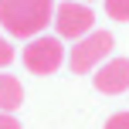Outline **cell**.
I'll return each mask as SVG.
<instances>
[{
	"label": "cell",
	"mask_w": 129,
	"mask_h": 129,
	"mask_svg": "<svg viewBox=\"0 0 129 129\" xmlns=\"http://www.w3.org/2000/svg\"><path fill=\"white\" fill-rule=\"evenodd\" d=\"M92 85H95L102 95H122L129 92V58H105L92 75Z\"/></svg>",
	"instance_id": "obj_5"
},
{
	"label": "cell",
	"mask_w": 129,
	"mask_h": 129,
	"mask_svg": "<svg viewBox=\"0 0 129 129\" xmlns=\"http://www.w3.org/2000/svg\"><path fill=\"white\" fill-rule=\"evenodd\" d=\"M54 17V0H0V31L7 38L31 41L48 31Z\"/></svg>",
	"instance_id": "obj_1"
},
{
	"label": "cell",
	"mask_w": 129,
	"mask_h": 129,
	"mask_svg": "<svg viewBox=\"0 0 129 129\" xmlns=\"http://www.w3.org/2000/svg\"><path fill=\"white\" fill-rule=\"evenodd\" d=\"M14 54H17V51H14V44H10V38H7V34L0 31V71H4L7 64L14 61Z\"/></svg>",
	"instance_id": "obj_8"
},
{
	"label": "cell",
	"mask_w": 129,
	"mask_h": 129,
	"mask_svg": "<svg viewBox=\"0 0 129 129\" xmlns=\"http://www.w3.org/2000/svg\"><path fill=\"white\" fill-rule=\"evenodd\" d=\"M0 129H24V126H20V119L14 112H0Z\"/></svg>",
	"instance_id": "obj_10"
},
{
	"label": "cell",
	"mask_w": 129,
	"mask_h": 129,
	"mask_svg": "<svg viewBox=\"0 0 129 129\" xmlns=\"http://www.w3.org/2000/svg\"><path fill=\"white\" fill-rule=\"evenodd\" d=\"M105 129H129V112H116V116H109Z\"/></svg>",
	"instance_id": "obj_9"
},
{
	"label": "cell",
	"mask_w": 129,
	"mask_h": 129,
	"mask_svg": "<svg viewBox=\"0 0 129 129\" xmlns=\"http://www.w3.org/2000/svg\"><path fill=\"white\" fill-rule=\"evenodd\" d=\"M105 14L119 24H129V0H105Z\"/></svg>",
	"instance_id": "obj_7"
},
{
	"label": "cell",
	"mask_w": 129,
	"mask_h": 129,
	"mask_svg": "<svg viewBox=\"0 0 129 129\" xmlns=\"http://www.w3.org/2000/svg\"><path fill=\"white\" fill-rule=\"evenodd\" d=\"M20 61L31 75H54L64 61H68V51H64V41L58 34H38L24 44L20 51Z\"/></svg>",
	"instance_id": "obj_2"
},
{
	"label": "cell",
	"mask_w": 129,
	"mask_h": 129,
	"mask_svg": "<svg viewBox=\"0 0 129 129\" xmlns=\"http://www.w3.org/2000/svg\"><path fill=\"white\" fill-rule=\"evenodd\" d=\"M82 4H92V0H82Z\"/></svg>",
	"instance_id": "obj_11"
},
{
	"label": "cell",
	"mask_w": 129,
	"mask_h": 129,
	"mask_svg": "<svg viewBox=\"0 0 129 129\" xmlns=\"http://www.w3.org/2000/svg\"><path fill=\"white\" fill-rule=\"evenodd\" d=\"M51 24H54V34L61 41H78V38L95 31V14L82 0H61V4H54Z\"/></svg>",
	"instance_id": "obj_4"
},
{
	"label": "cell",
	"mask_w": 129,
	"mask_h": 129,
	"mask_svg": "<svg viewBox=\"0 0 129 129\" xmlns=\"http://www.w3.org/2000/svg\"><path fill=\"white\" fill-rule=\"evenodd\" d=\"M24 105V85L17 75L0 71V112H14Z\"/></svg>",
	"instance_id": "obj_6"
},
{
	"label": "cell",
	"mask_w": 129,
	"mask_h": 129,
	"mask_svg": "<svg viewBox=\"0 0 129 129\" xmlns=\"http://www.w3.org/2000/svg\"><path fill=\"white\" fill-rule=\"evenodd\" d=\"M112 48H116V41H112L109 31H92V34L78 38L75 44L68 48V68L75 71V75H88V71H95L99 64L112 54Z\"/></svg>",
	"instance_id": "obj_3"
}]
</instances>
